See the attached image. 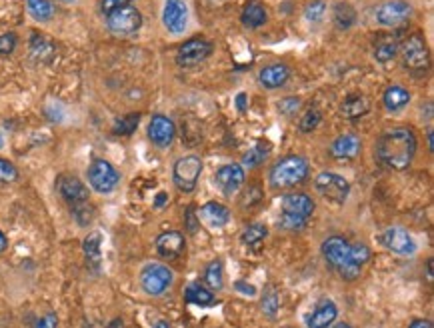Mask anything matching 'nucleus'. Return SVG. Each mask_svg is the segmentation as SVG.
I'll return each mask as SVG.
<instances>
[{
    "label": "nucleus",
    "mask_w": 434,
    "mask_h": 328,
    "mask_svg": "<svg viewBox=\"0 0 434 328\" xmlns=\"http://www.w3.org/2000/svg\"><path fill=\"white\" fill-rule=\"evenodd\" d=\"M322 256L342 280H357L362 267L370 260V251L366 244H350L342 236H330L322 242Z\"/></svg>",
    "instance_id": "f257e3e1"
},
{
    "label": "nucleus",
    "mask_w": 434,
    "mask_h": 328,
    "mask_svg": "<svg viewBox=\"0 0 434 328\" xmlns=\"http://www.w3.org/2000/svg\"><path fill=\"white\" fill-rule=\"evenodd\" d=\"M416 155V136L406 126L384 131L377 142V158L380 164L393 171H404L413 164Z\"/></svg>",
    "instance_id": "f03ea898"
},
{
    "label": "nucleus",
    "mask_w": 434,
    "mask_h": 328,
    "mask_svg": "<svg viewBox=\"0 0 434 328\" xmlns=\"http://www.w3.org/2000/svg\"><path fill=\"white\" fill-rule=\"evenodd\" d=\"M310 173V164L304 156H284L270 171L272 189H292L306 180Z\"/></svg>",
    "instance_id": "7ed1b4c3"
},
{
    "label": "nucleus",
    "mask_w": 434,
    "mask_h": 328,
    "mask_svg": "<svg viewBox=\"0 0 434 328\" xmlns=\"http://www.w3.org/2000/svg\"><path fill=\"white\" fill-rule=\"evenodd\" d=\"M398 52L402 57V62L408 70L413 73H426L428 64H431V52L424 39L420 35H411L402 40V44L398 46Z\"/></svg>",
    "instance_id": "20e7f679"
},
{
    "label": "nucleus",
    "mask_w": 434,
    "mask_h": 328,
    "mask_svg": "<svg viewBox=\"0 0 434 328\" xmlns=\"http://www.w3.org/2000/svg\"><path fill=\"white\" fill-rule=\"evenodd\" d=\"M202 174V160L198 156H182L174 162L172 180L180 193H192L198 184V178Z\"/></svg>",
    "instance_id": "39448f33"
},
{
    "label": "nucleus",
    "mask_w": 434,
    "mask_h": 328,
    "mask_svg": "<svg viewBox=\"0 0 434 328\" xmlns=\"http://www.w3.org/2000/svg\"><path fill=\"white\" fill-rule=\"evenodd\" d=\"M106 26L116 37H131L142 26V15L136 6L126 4L106 15Z\"/></svg>",
    "instance_id": "423d86ee"
},
{
    "label": "nucleus",
    "mask_w": 434,
    "mask_h": 328,
    "mask_svg": "<svg viewBox=\"0 0 434 328\" xmlns=\"http://www.w3.org/2000/svg\"><path fill=\"white\" fill-rule=\"evenodd\" d=\"M314 186L317 191L321 193L322 198H326L328 202H334V204H342L346 202L348 194H350V184L344 176H340L337 173H321L314 180Z\"/></svg>",
    "instance_id": "0eeeda50"
},
{
    "label": "nucleus",
    "mask_w": 434,
    "mask_h": 328,
    "mask_svg": "<svg viewBox=\"0 0 434 328\" xmlns=\"http://www.w3.org/2000/svg\"><path fill=\"white\" fill-rule=\"evenodd\" d=\"M88 182L91 186L95 189L96 193L108 194L113 193L114 189L118 186L120 182V174L114 168L108 160H102V158H96L95 162L88 166Z\"/></svg>",
    "instance_id": "6e6552de"
},
{
    "label": "nucleus",
    "mask_w": 434,
    "mask_h": 328,
    "mask_svg": "<svg viewBox=\"0 0 434 328\" xmlns=\"http://www.w3.org/2000/svg\"><path fill=\"white\" fill-rule=\"evenodd\" d=\"M174 282V274L164 264H149L140 272V284L147 294L151 296H162Z\"/></svg>",
    "instance_id": "1a4fd4ad"
},
{
    "label": "nucleus",
    "mask_w": 434,
    "mask_h": 328,
    "mask_svg": "<svg viewBox=\"0 0 434 328\" xmlns=\"http://www.w3.org/2000/svg\"><path fill=\"white\" fill-rule=\"evenodd\" d=\"M413 17V6L406 0H388L377 10L378 24L395 28Z\"/></svg>",
    "instance_id": "9d476101"
},
{
    "label": "nucleus",
    "mask_w": 434,
    "mask_h": 328,
    "mask_svg": "<svg viewBox=\"0 0 434 328\" xmlns=\"http://www.w3.org/2000/svg\"><path fill=\"white\" fill-rule=\"evenodd\" d=\"M210 55H212V44L207 39H190L178 48L176 62L185 68H190L205 62Z\"/></svg>",
    "instance_id": "9b49d317"
},
{
    "label": "nucleus",
    "mask_w": 434,
    "mask_h": 328,
    "mask_svg": "<svg viewBox=\"0 0 434 328\" xmlns=\"http://www.w3.org/2000/svg\"><path fill=\"white\" fill-rule=\"evenodd\" d=\"M214 184L225 196H234L245 184V168L240 164H225L214 174Z\"/></svg>",
    "instance_id": "f8f14e48"
},
{
    "label": "nucleus",
    "mask_w": 434,
    "mask_h": 328,
    "mask_svg": "<svg viewBox=\"0 0 434 328\" xmlns=\"http://www.w3.org/2000/svg\"><path fill=\"white\" fill-rule=\"evenodd\" d=\"M162 22L172 35H182L189 22V8L182 0H167L162 10Z\"/></svg>",
    "instance_id": "ddd939ff"
},
{
    "label": "nucleus",
    "mask_w": 434,
    "mask_h": 328,
    "mask_svg": "<svg viewBox=\"0 0 434 328\" xmlns=\"http://www.w3.org/2000/svg\"><path fill=\"white\" fill-rule=\"evenodd\" d=\"M174 136H176V126L169 116H152L151 124H149V138L152 140V144H156L158 148H169Z\"/></svg>",
    "instance_id": "4468645a"
},
{
    "label": "nucleus",
    "mask_w": 434,
    "mask_h": 328,
    "mask_svg": "<svg viewBox=\"0 0 434 328\" xmlns=\"http://www.w3.org/2000/svg\"><path fill=\"white\" fill-rule=\"evenodd\" d=\"M380 240H382V244L388 251L397 252V254H413L416 251L413 236L408 234V231H404L402 226H390V229H386V231L382 232Z\"/></svg>",
    "instance_id": "2eb2a0df"
},
{
    "label": "nucleus",
    "mask_w": 434,
    "mask_h": 328,
    "mask_svg": "<svg viewBox=\"0 0 434 328\" xmlns=\"http://www.w3.org/2000/svg\"><path fill=\"white\" fill-rule=\"evenodd\" d=\"M57 191L62 196V200H66L70 206L88 200V189L76 176H60L57 180Z\"/></svg>",
    "instance_id": "dca6fc26"
},
{
    "label": "nucleus",
    "mask_w": 434,
    "mask_h": 328,
    "mask_svg": "<svg viewBox=\"0 0 434 328\" xmlns=\"http://www.w3.org/2000/svg\"><path fill=\"white\" fill-rule=\"evenodd\" d=\"M283 206L284 214H292V216H299L308 220L312 213H314V202L308 194L304 193H288L283 196Z\"/></svg>",
    "instance_id": "f3484780"
},
{
    "label": "nucleus",
    "mask_w": 434,
    "mask_h": 328,
    "mask_svg": "<svg viewBox=\"0 0 434 328\" xmlns=\"http://www.w3.org/2000/svg\"><path fill=\"white\" fill-rule=\"evenodd\" d=\"M339 316V307L332 300H322L317 305V309L312 310L306 316V328H328L334 325Z\"/></svg>",
    "instance_id": "a211bd4d"
},
{
    "label": "nucleus",
    "mask_w": 434,
    "mask_h": 328,
    "mask_svg": "<svg viewBox=\"0 0 434 328\" xmlns=\"http://www.w3.org/2000/svg\"><path fill=\"white\" fill-rule=\"evenodd\" d=\"M185 251V236L180 232L169 231L162 232L158 238H156V252L167 258V260H174L178 258Z\"/></svg>",
    "instance_id": "6ab92c4d"
},
{
    "label": "nucleus",
    "mask_w": 434,
    "mask_h": 328,
    "mask_svg": "<svg viewBox=\"0 0 434 328\" xmlns=\"http://www.w3.org/2000/svg\"><path fill=\"white\" fill-rule=\"evenodd\" d=\"M362 151V142L359 136L355 135H342L334 138V142L330 144V156L337 160H352L357 158Z\"/></svg>",
    "instance_id": "aec40b11"
},
{
    "label": "nucleus",
    "mask_w": 434,
    "mask_h": 328,
    "mask_svg": "<svg viewBox=\"0 0 434 328\" xmlns=\"http://www.w3.org/2000/svg\"><path fill=\"white\" fill-rule=\"evenodd\" d=\"M198 218H202V222L210 226V229H223L227 226L228 220H230V213L225 204L220 202H207L200 213H198Z\"/></svg>",
    "instance_id": "412c9836"
},
{
    "label": "nucleus",
    "mask_w": 434,
    "mask_h": 328,
    "mask_svg": "<svg viewBox=\"0 0 434 328\" xmlns=\"http://www.w3.org/2000/svg\"><path fill=\"white\" fill-rule=\"evenodd\" d=\"M290 77V68L286 66V64H268L265 66L263 70H261V75H258V80H261V84L268 88V90H274V88H281L284 86V82L288 80Z\"/></svg>",
    "instance_id": "4be33fe9"
},
{
    "label": "nucleus",
    "mask_w": 434,
    "mask_h": 328,
    "mask_svg": "<svg viewBox=\"0 0 434 328\" xmlns=\"http://www.w3.org/2000/svg\"><path fill=\"white\" fill-rule=\"evenodd\" d=\"M382 102H384V108L388 113H398L411 102V93L406 88L398 86V84H390L382 95Z\"/></svg>",
    "instance_id": "5701e85b"
},
{
    "label": "nucleus",
    "mask_w": 434,
    "mask_h": 328,
    "mask_svg": "<svg viewBox=\"0 0 434 328\" xmlns=\"http://www.w3.org/2000/svg\"><path fill=\"white\" fill-rule=\"evenodd\" d=\"M398 55V40L390 35H380L375 40V58L378 62H390Z\"/></svg>",
    "instance_id": "b1692460"
},
{
    "label": "nucleus",
    "mask_w": 434,
    "mask_h": 328,
    "mask_svg": "<svg viewBox=\"0 0 434 328\" xmlns=\"http://www.w3.org/2000/svg\"><path fill=\"white\" fill-rule=\"evenodd\" d=\"M185 298H187V302L196 305V307H210V305H214L212 290L207 289L200 282H190L189 287H187V292H185Z\"/></svg>",
    "instance_id": "393cba45"
},
{
    "label": "nucleus",
    "mask_w": 434,
    "mask_h": 328,
    "mask_svg": "<svg viewBox=\"0 0 434 328\" xmlns=\"http://www.w3.org/2000/svg\"><path fill=\"white\" fill-rule=\"evenodd\" d=\"M370 110V100L362 95H350L342 102V113L346 118L355 120V118H360Z\"/></svg>",
    "instance_id": "a878e982"
},
{
    "label": "nucleus",
    "mask_w": 434,
    "mask_h": 328,
    "mask_svg": "<svg viewBox=\"0 0 434 328\" xmlns=\"http://www.w3.org/2000/svg\"><path fill=\"white\" fill-rule=\"evenodd\" d=\"M240 20H243V24L248 26V28H261L263 24H266L268 15H266V10L263 4H258V2H250L245 10H243V17H240Z\"/></svg>",
    "instance_id": "bb28decb"
},
{
    "label": "nucleus",
    "mask_w": 434,
    "mask_h": 328,
    "mask_svg": "<svg viewBox=\"0 0 434 328\" xmlns=\"http://www.w3.org/2000/svg\"><path fill=\"white\" fill-rule=\"evenodd\" d=\"M332 19H334V24L339 26L340 30H346L357 22V10L348 2H339L332 10Z\"/></svg>",
    "instance_id": "cd10ccee"
},
{
    "label": "nucleus",
    "mask_w": 434,
    "mask_h": 328,
    "mask_svg": "<svg viewBox=\"0 0 434 328\" xmlns=\"http://www.w3.org/2000/svg\"><path fill=\"white\" fill-rule=\"evenodd\" d=\"M270 144L268 142H258L256 146H252L245 156H243V168H256L265 162L266 158L270 156Z\"/></svg>",
    "instance_id": "c85d7f7f"
},
{
    "label": "nucleus",
    "mask_w": 434,
    "mask_h": 328,
    "mask_svg": "<svg viewBox=\"0 0 434 328\" xmlns=\"http://www.w3.org/2000/svg\"><path fill=\"white\" fill-rule=\"evenodd\" d=\"M266 236H268V229H266L265 224L256 222V224L246 226L240 238H243V242H245L246 247H250V249H258V247L265 242Z\"/></svg>",
    "instance_id": "c756f323"
},
{
    "label": "nucleus",
    "mask_w": 434,
    "mask_h": 328,
    "mask_svg": "<svg viewBox=\"0 0 434 328\" xmlns=\"http://www.w3.org/2000/svg\"><path fill=\"white\" fill-rule=\"evenodd\" d=\"M100 240H102V236L98 232H91L84 238V254L93 269H98V264H100Z\"/></svg>",
    "instance_id": "7c9ffc66"
},
{
    "label": "nucleus",
    "mask_w": 434,
    "mask_h": 328,
    "mask_svg": "<svg viewBox=\"0 0 434 328\" xmlns=\"http://www.w3.org/2000/svg\"><path fill=\"white\" fill-rule=\"evenodd\" d=\"M30 52L38 60H50L53 52H55V46H53L50 40L44 39V35H32V39H30Z\"/></svg>",
    "instance_id": "2f4dec72"
},
{
    "label": "nucleus",
    "mask_w": 434,
    "mask_h": 328,
    "mask_svg": "<svg viewBox=\"0 0 434 328\" xmlns=\"http://www.w3.org/2000/svg\"><path fill=\"white\" fill-rule=\"evenodd\" d=\"M28 12L37 20H50L55 17V4L50 0H26Z\"/></svg>",
    "instance_id": "473e14b6"
},
{
    "label": "nucleus",
    "mask_w": 434,
    "mask_h": 328,
    "mask_svg": "<svg viewBox=\"0 0 434 328\" xmlns=\"http://www.w3.org/2000/svg\"><path fill=\"white\" fill-rule=\"evenodd\" d=\"M205 282L210 290H220L225 287V278H223V262L220 260H212L205 271Z\"/></svg>",
    "instance_id": "72a5a7b5"
},
{
    "label": "nucleus",
    "mask_w": 434,
    "mask_h": 328,
    "mask_svg": "<svg viewBox=\"0 0 434 328\" xmlns=\"http://www.w3.org/2000/svg\"><path fill=\"white\" fill-rule=\"evenodd\" d=\"M138 122H140V115H138V113L120 116V118L114 122V128H113L114 135H118V136L133 135L134 131H136V126H138Z\"/></svg>",
    "instance_id": "f704fd0d"
},
{
    "label": "nucleus",
    "mask_w": 434,
    "mask_h": 328,
    "mask_svg": "<svg viewBox=\"0 0 434 328\" xmlns=\"http://www.w3.org/2000/svg\"><path fill=\"white\" fill-rule=\"evenodd\" d=\"M322 120V113L319 108H310V110H306L304 116L301 118V122H299V128H301V133H312L319 124H321Z\"/></svg>",
    "instance_id": "c9c22d12"
},
{
    "label": "nucleus",
    "mask_w": 434,
    "mask_h": 328,
    "mask_svg": "<svg viewBox=\"0 0 434 328\" xmlns=\"http://www.w3.org/2000/svg\"><path fill=\"white\" fill-rule=\"evenodd\" d=\"M261 307H263V312H265L266 316H276V312H279V294L274 292L272 287H268L265 292V296H263V300H261Z\"/></svg>",
    "instance_id": "e433bc0d"
},
{
    "label": "nucleus",
    "mask_w": 434,
    "mask_h": 328,
    "mask_svg": "<svg viewBox=\"0 0 434 328\" xmlns=\"http://www.w3.org/2000/svg\"><path fill=\"white\" fill-rule=\"evenodd\" d=\"M324 15H326V4L322 0H312L304 8V17H306V20H310V22H321L324 19Z\"/></svg>",
    "instance_id": "4c0bfd02"
},
{
    "label": "nucleus",
    "mask_w": 434,
    "mask_h": 328,
    "mask_svg": "<svg viewBox=\"0 0 434 328\" xmlns=\"http://www.w3.org/2000/svg\"><path fill=\"white\" fill-rule=\"evenodd\" d=\"M306 222L308 220L299 218V216H292V214L281 213V216H279V224H281V229H284V231H302L306 226Z\"/></svg>",
    "instance_id": "58836bf2"
},
{
    "label": "nucleus",
    "mask_w": 434,
    "mask_h": 328,
    "mask_svg": "<svg viewBox=\"0 0 434 328\" xmlns=\"http://www.w3.org/2000/svg\"><path fill=\"white\" fill-rule=\"evenodd\" d=\"M261 200H263V191H261V186H248L246 193L243 194L240 206H243V209H252V206L261 204Z\"/></svg>",
    "instance_id": "ea45409f"
},
{
    "label": "nucleus",
    "mask_w": 434,
    "mask_h": 328,
    "mask_svg": "<svg viewBox=\"0 0 434 328\" xmlns=\"http://www.w3.org/2000/svg\"><path fill=\"white\" fill-rule=\"evenodd\" d=\"M301 106H302L301 98L296 97H286L279 102V110H281L284 116H288V118L296 115V113L301 110Z\"/></svg>",
    "instance_id": "a19ab883"
},
{
    "label": "nucleus",
    "mask_w": 434,
    "mask_h": 328,
    "mask_svg": "<svg viewBox=\"0 0 434 328\" xmlns=\"http://www.w3.org/2000/svg\"><path fill=\"white\" fill-rule=\"evenodd\" d=\"M19 178V171L10 160L0 158V182H15Z\"/></svg>",
    "instance_id": "79ce46f5"
},
{
    "label": "nucleus",
    "mask_w": 434,
    "mask_h": 328,
    "mask_svg": "<svg viewBox=\"0 0 434 328\" xmlns=\"http://www.w3.org/2000/svg\"><path fill=\"white\" fill-rule=\"evenodd\" d=\"M73 214L78 220V224H88L93 220V209L88 206V200L86 202H80V204H75L73 206Z\"/></svg>",
    "instance_id": "37998d69"
},
{
    "label": "nucleus",
    "mask_w": 434,
    "mask_h": 328,
    "mask_svg": "<svg viewBox=\"0 0 434 328\" xmlns=\"http://www.w3.org/2000/svg\"><path fill=\"white\" fill-rule=\"evenodd\" d=\"M17 48V37L12 32H6L0 37V55H10Z\"/></svg>",
    "instance_id": "c03bdc74"
},
{
    "label": "nucleus",
    "mask_w": 434,
    "mask_h": 328,
    "mask_svg": "<svg viewBox=\"0 0 434 328\" xmlns=\"http://www.w3.org/2000/svg\"><path fill=\"white\" fill-rule=\"evenodd\" d=\"M32 328H58V318L55 312H46L44 316H40Z\"/></svg>",
    "instance_id": "a18cd8bd"
},
{
    "label": "nucleus",
    "mask_w": 434,
    "mask_h": 328,
    "mask_svg": "<svg viewBox=\"0 0 434 328\" xmlns=\"http://www.w3.org/2000/svg\"><path fill=\"white\" fill-rule=\"evenodd\" d=\"M133 0H100V10L104 12V15H108V12H113L116 8H120V6H126V4H131Z\"/></svg>",
    "instance_id": "49530a36"
},
{
    "label": "nucleus",
    "mask_w": 434,
    "mask_h": 328,
    "mask_svg": "<svg viewBox=\"0 0 434 328\" xmlns=\"http://www.w3.org/2000/svg\"><path fill=\"white\" fill-rule=\"evenodd\" d=\"M234 287H236V290H238L240 294H245V296H256V289H254L252 284H246L245 280H238Z\"/></svg>",
    "instance_id": "de8ad7c7"
},
{
    "label": "nucleus",
    "mask_w": 434,
    "mask_h": 328,
    "mask_svg": "<svg viewBox=\"0 0 434 328\" xmlns=\"http://www.w3.org/2000/svg\"><path fill=\"white\" fill-rule=\"evenodd\" d=\"M187 229H189V232H196V229H198V220H196V214L192 209H189V213H187Z\"/></svg>",
    "instance_id": "09e8293b"
},
{
    "label": "nucleus",
    "mask_w": 434,
    "mask_h": 328,
    "mask_svg": "<svg viewBox=\"0 0 434 328\" xmlns=\"http://www.w3.org/2000/svg\"><path fill=\"white\" fill-rule=\"evenodd\" d=\"M408 328H433V325H431V320H424V318H416V320H413V322H411V327Z\"/></svg>",
    "instance_id": "8fccbe9b"
},
{
    "label": "nucleus",
    "mask_w": 434,
    "mask_h": 328,
    "mask_svg": "<svg viewBox=\"0 0 434 328\" xmlns=\"http://www.w3.org/2000/svg\"><path fill=\"white\" fill-rule=\"evenodd\" d=\"M245 102H246V95L240 93V95L236 97V106H238V110H240V113H245Z\"/></svg>",
    "instance_id": "3c124183"
},
{
    "label": "nucleus",
    "mask_w": 434,
    "mask_h": 328,
    "mask_svg": "<svg viewBox=\"0 0 434 328\" xmlns=\"http://www.w3.org/2000/svg\"><path fill=\"white\" fill-rule=\"evenodd\" d=\"M6 247H8V240H6V236H4V232L0 231V252L6 251Z\"/></svg>",
    "instance_id": "603ef678"
},
{
    "label": "nucleus",
    "mask_w": 434,
    "mask_h": 328,
    "mask_svg": "<svg viewBox=\"0 0 434 328\" xmlns=\"http://www.w3.org/2000/svg\"><path fill=\"white\" fill-rule=\"evenodd\" d=\"M164 202H167V194L160 193L158 194V198H156V206H162Z\"/></svg>",
    "instance_id": "864d4df0"
},
{
    "label": "nucleus",
    "mask_w": 434,
    "mask_h": 328,
    "mask_svg": "<svg viewBox=\"0 0 434 328\" xmlns=\"http://www.w3.org/2000/svg\"><path fill=\"white\" fill-rule=\"evenodd\" d=\"M152 328H170V325L167 322V320H158V322H156Z\"/></svg>",
    "instance_id": "5fc2aeb1"
},
{
    "label": "nucleus",
    "mask_w": 434,
    "mask_h": 328,
    "mask_svg": "<svg viewBox=\"0 0 434 328\" xmlns=\"http://www.w3.org/2000/svg\"><path fill=\"white\" fill-rule=\"evenodd\" d=\"M426 276H428V280H433V260H428V271H426Z\"/></svg>",
    "instance_id": "6e6d98bb"
},
{
    "label": "nucleus",
    "mask_w": 434,
    "mask_h": 328,
    "mask_svg": "<svg viewBox=\"0 0 434 328\" xmlns=\"http://www.w3.org/2000/svg\"><path fill=\"white\" fill-rule=\"evenodd\" d=\"M108 328H124V327H122V320H113Z\"/></svg>",
    "instance_id": "4d7b16f0"
},
{
    "label": "nucleus",
    "mask_w": 434,
    "mask_h": 328,
    "mask_svg": "<svg viewBox=\"0 0 434 328\" xmlns=\"http://www.w3.org/2000/svg\"><path fill=\"white\" fill-rule=\"evenodd\" d=\"M328 328H350L346 322H342V325H334V327H328Z\"/></svg>",
    "instance_id": "13d9d810"
},
{
    "label": "nucleus",
    "mask_w": 434,
    "mask_h": 328,
    "mask_svg": "<svg viewBox=\"0 0 434 328\" xmlns=\"http://www.w3.org/2000/svg\"><path fill=\"white\" fill-rule=\"evenodd\" d=\"M428 146H431V151H433V133H428Z\"/></svg>",
    "instance_id": "bf43d9fd"
},
{
    "label": "nucleus",
    "mask_w": 434,
    "mask_h": 328,
    "mask_svg": "<svg viewBox=\"0 0 434 328\" xmlns=\"http://www.w3.org/2000/svg\"><path fill=\"white\" fill-rule=\"evenodd\" d=\"M4 146V140H2V133H0V148Z\"/></svg>",
    "instance_id": "052dcab7"
}]
</instances>
